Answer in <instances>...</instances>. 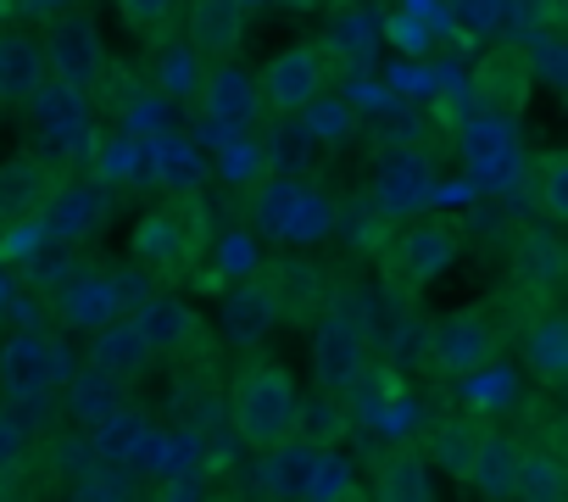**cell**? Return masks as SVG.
<instances>
[{
  "label": "cell",
  "instance_id": "cell-1",
  "mask_svg": "<svg viewBox=\"0 0 568 502\" xmlns=\"http://www.w3.org/2000/svg\"><path fill=\"white\" fill-rule=\"evenodd\" d=\"M229 419L245 446H273L296 435V380L284 363H245L229 380Z\"/></svg>",
  "mask_w": 568,
  "mask_h": 502
},
{
  "label": "cell",
  "instance_id": "cell-2",
  "mask_svg": "<svg viewBox=\"0 0 568 502\" xmlns=\"http://www.w3.org/2000/svg\"><path fill=\"white\" fill-rule=\"evenodd\" d=\"M206 245V223H201V195H168V207L145 212L134 223V258L168 280H184Z\"/></svg>",
  "mask_w": 568,
  "mask_h": 502
},
{
  "label": "cell",
  "instance_id": "cell-3",
  "mask_svg": "<svg viewBox=\"0 0 568 502\" xmlns=\"http://www.w3.org/2000/svg\"><path fill=\"white\" fill-rule=\"evenodd\" d=\"M457 245H463V234L446 218H413V223H402L390 234V245H385V258H379L385 263V285L418 297L429 280H440L457 263Z\"/></svg>",
  "mask_w": 568,
  "mask_h": 502
},
{
  "label": "cell",
  "instance_id": "cell-4",
  "mask_svg": "<svg viewBox=\"0 0 568 502\" xmlns=\"http://www.w3.org/2000/svg\"><path fill=\"white\" fill-rule=\"evenodd\" d=\"M513 324H501V302L490 308H463V313H446V319H429V352H435V374H474L479 363L501 358V341H507Z\"/></svg>",
  "mask_w": 568,
  "mask_h": 502
},
{
  "label": "cell",
  "instance_id": "cell-5",
  "mask_svg": "<svg viewBox=\"0 0 568 502\" xmlns=\"http://www.w3.org/2000/svg\"><path fill=\"white\" fill-rule=\"evenodd\" d=\"M40 46H45L51 79H68V84H79L84 96H95V90L106 84V73H112V68H106L101 29H95V18H90L84 7H73V12H57V18L45 23Z\"/></svg>",
  "mask_w": 568,
  "mask_h": 502
},
{
  "label": "cell",
  "instance_id": "cell-6",
  "mask_svg": "<svg viewBox=\"0 0 568 502\" xmlns=\"http://www.w3.org/2000/svg\"><path fill=\"white\" fill-rule=\"evenodd\" d=\"M329 51L324 46H291V51H278L267 68H262V79H256V90H262V112H273V118H291V112H302L313 96H324L329 90Z\"/></svg>",
  "mask_w": 568,
  "mask_h": 502
},
{
  "label": "cell",
  "instance_id": "cell-7",
  "mask_svg": "<svg viewBox=\"0 0 568 502\" xmlns=\"http://www.w3.org/2000/svg\"><path fill=\"white\" fill-rule=\"evenodd\" d=\"M368 363H374V341L363 335V324H357L346 308L324 313L318 330H313V380H318V391L346 396V391L363 380Z\"/></svg>",
  "mask_w": 568,
  "mask_h": 502
},
{
  "label": "cell",
  "instance_id": "cell-8",
  "mask_svg": "<svg viewBox=\"0 0 568 502\" xmlns=\"http://www.w3.org/2000/svg\"><path fill=\"white\" fill-rule=\"evenodd\" d=\"M278 319H284V308H278V285H273L267 263H262V269H251L240 285H229V291H223L217 330H223V341H229L234 352H256V347L278 330Z\"/></svg>",
  "mask_w": 568,
  "mask_h": 502
},
{
  "label": "cell",
  "instance_id": "cell-9",
  "mask_svg": "<svg viewBox=\"0 0 568 502\" xmlns=\"http://www.w3.org/2000/svg\"><path fill=\"white\" fill-rule=\"evenodd\" d=\"M106 207H112L106 179H57V190H51L45 207H40V234H45V245H79V240L101 234Z\"/></svg>",
  "mask_w": 568,
  "mask_h": 502
},
{
  "label": "cell",
  "instance_id": "cell-10",
  "mask_svg": "<svg viewBox=\"0 0 568 502\" xmlns=\"http://www.w3.org/2000/svg\"><path fill=\"white\" fill-rule=\"evenodd\" d=\"M45 302H51L57 324H62V330H79V335H90V330H101V324H112V319L123 313L112 280H106L101 269H73V263L45 285Z\"/></svg>",
  "mask_w": 568,
  "mask_h": 502
},
{
  "label": "cell",
  "instance_id": "cell-11",
  "mask_svg": "<svg viewBox=\"0 0 568 502\" xmlns=\"http://www.w3.org/2000/svg\"><path fill=\"white\" fill-rule=\"evenodd\" d=\"M68 374H73V363H68L62 341L45 330H18L0 347V391H62Z\"/></svg>",
  "mask_w": 568,
  "mask_h": 502
},
{
  "label": "cell",
  "instance_id": "cell-12",
  "mask_svg": "<svg viewBox=\"0 0 568 502\" xmlns=\"http://www.w3.org/2000/svg\"><path fill=\"white\" fill-rule=\"evenodd\" d=\"M123 319L140 330V341L151 347V358L162 363H173V358H190L195 347H201V319L179 302V297H168V291H145L140 302H129L123 308Z\"/></svg>",
  "mask_w": 568,
  "mask_h": 502
},
{
  "label": "cell",
  "instance_id": "cell-13",
  "mask_svg": "<svg viewBox=\"0 0 568 502\" xmlns=\"http://www.w3.org/2000/svg\"><path fill=\"white\" fill-rule=\"evenodd\" d=\"M529 90H535V73H529V57L524 46H496L474 62V101L485 112H501V118H518L529 107Z\"/></svg>",
  "mask_w": 568,
  "mask_h": 502
},
{
  "label": "cell",
  "instance_id": "cell-14",
  "mask_svg": "<svg viewBox=\"0 0 568 502\" xmlns=\"http://www.w3.org/2000/svg\"><path fill=\"white\" fill-rule=\"evenodd\" d=\"M84 363H90V374H101V380H112V385H140L151 369H156V358H151V347L140 341V330L118 313L112 324H101V330H90V347H84Z\"/></svg>",
  "mask_w": 568,
  "mask_h": 502
},
{
  "label": "cell",
  "instance_id": "cell-15",
  "mask_svg": "<svg viewBox=\"0 0 568 502\" xmlns=\"http://www.w3.org/2000/svg\"><path fill=\"white\" fill-rule=\"evenodd\" d=\"M57 162L40 157V151H18L0 162V229H12V223H29L40 218L45 195L57 190Z\"/></svg>",
  "mask_w": 568,
  "mask_h": 502
},
{
  "label": "cell",
  "instance_id": "cell-16",
  "mask_svg": "<svg viewBox=\"0 0 568 502\" xmlns=\"http://www.w3.org/2000/svg\"><path fill=\"white\" fill-rule=\"evenodd\" d=\"M195 101H201V112H212V118H223V123H234V129H245V123L262 118V90H256V79H251L234 57L201 68Z\"/></svg>",
  "mask_w": 568,
  "mask_h": 502
},
{
  "label": "cell",
  "instance_id": "cell-17",
  "mask_svg": "<svg viewBox=\"0 0 568 502\" xmlns=\"http://www.w3.org/2000/svg\"><path fill=\"white\" fill-rule=\"evenodd\" d=\"M184 40H190V51L201 62L240 57V46H245V7H240V0H195L190 23H184Z\"/></svg>",
  "mask_w": 568,
  "mask_h": 502
},
{
  "label": "cell",
  "instance_id": "cell-18",
  "mask_svg": "<svg viewBox=\"0 0 568 502\" xmlns=\"http://www.w3.org/2000/svg\"><path fill=\"white\" fill-rule=\"evenodd\" d=\"M518 330H524V369H529L546 391H557V385L568 380V319L546 302V308H535Z\"/></svg>",
  "mask_w": 568,
  "mask_h": 502
},
{
  "label": "cell",
  "instance_id": "cell-19",
  "mask_svg": "<svg viewBox=\"0 0 568 502\" xmlns=\"http://www.w3.org/2000/svg\"><path fill=\"white\" fill-rule=\"evenodd\" d=\"M51 79L45 46L23 29H0V107H23Z\"/></svg>",
  "mask_w": 568,
  "mask_h": 502
},
{
  "label": "cell",
  "instance_id": "cell-20",
  "mask_svg": "<svg viewBox=\"0 0 568 502\" xmlns=\"http://www.w3.org/2000/svg\"><path fill=\"white\" fill-rule=\"evenodd\" d=\"M374 496H385V502H429V496H435L429 452H424L413 435L396 441V446L374 463Z\"/></svg>",
  "mask_w": 568,
  "mask_h": 502
},
{
  "label": "cell",
  "instance_id": "cell-21",
  "mask_svg": "<svg viewBox=\"0 0 568 502\" xmlns=\"http://www.w3.org/2000/svg\"><path fill=\"white\" fill-rule=\"evenodd\" d=\"M518 458H524V441L507 435V430H496V424H485L479 452H474V463H468V485H474L479 496H490V502H507V496L518 491Z\"/></svg>",
  "mask_w": 568,
  "mask_h": 502
},
{
  "label": "cell",
  "instance_id": "cell-22",
  "mask_svg": "<svg viewBox=\"0 0 568 502\" xmlns=\"http://www.w3.org/2000/svg\"><path fill=\"white\" fill-rule=\"evenodd\" d=\"M324 452H329V446L302 441V435H284V441L262 446V458H267V463H262V485H267L273 496H307V485H313Z\"/></svg>",
  "mask_w": 568,
  "mask_h": 502
},
{
  "label": "cell",
  "instance_id": "cell-23",
  "mask_svg": "<svg viewBox=\"0 0 568 502\" xmlns=\"http://www.w3.org/2000/svg\"><path fill=\"white\" fill-rule=\"evenodd\" d=\"M513 280H518L524 302L535 297V308H546L557 297V285H562V251H557L551 234H524L513 245Z\"/></svg>",
  "mask_w": 568,
  "mask_h": 502
},
{
  "label": "cell",
  "instance_id": "cell-24",
  "mask_svg": "<svg viewBox=\"0 0 568 502\" xmlns=\"http://www.w3.org/2000/svg\"><path fill=\"white\" fill-rule=\"evenodd\" d=\"M151 168H156V184L168 195H201L206 190V157L184 134H156L151 140Z\"/></svg>",
  "mask_w": 568,
  "mask_h": 502
},
{
  "label": "cell",
  "instance_id": "cell-25",
  "mask_svg": "<svg viewBox=\"0 0 568 502\" xmlns=\"http://www.w3.org/2000/svg\"><path fill=\"white\" fill-rule=\"evenodd\" d=\"M485 424H490V419H479L474 408H468V413H452V419H440V424L429 430V446H424V452H429L446 474L468 480V463H474V452H479Z\"/></svg>",
  "mask_w": 568,
  "mask_h": 502
},
{
  "label": "cell",
  "instance_id": "cell-26",
  "mask_svg": "<svg viewBox=\"0 0 568 502\" xmlns=\"http://www.w3.org/2000/svg\"><path fill=\"white\" fill-rule=\"evenodd\" d=\"M273 151H262V168H273V173H291V179H302L318 157H324V140L313 134V123L302 118V112H291V118H278V134L267 140Z\"/></svg>",
  "mask_w": 568,
  "mask_h": 502
},
{
  "label": "cell",
  "instance_id": "cell-27",
  "mask_svg": "<svg viewBox=\"0 0 568 502\" xmlns=\"http://www.w3.org/2000/svg\"><path fill=\"white\" fill-rule=\"evenodd\" d=\"M267 274H273V285H278V308L291 313V319H302V313L318 308V297H324V274H318L313 258H273Z\"/></svg>",
  "mask_w": 568,
  "mask_h": 502
},
{
  "label": "cell",
  "instance_id": "cell-28",
  "mask_svg": "<svg viewBox=\"0 0 568 502\" xmlns=\"http://www.w3.org/2000/svg\"><path fill=\"white\" fill-rule=\"evenodd\" d=\"M201 57L190 51V40H168L156 46V62H151V84L162 101H195V84H201Z\"/></svg>",
  "mask_w": 568,
  "mask_h": 502
},
{
  "label": "cell",
  "instance_id": "cell-29",
  "mask_svg": "<svg viewBox=\"0 0 568 502\" xmlns=\"http://www.w3.org/2000/svg\"><path fill=\"white\" fill-rule=\"evenodd\" d=\"M346 430H352V408H346V396H335V391L296 396V435H302V441L335 446V441H346Z\"/></svg>",
  "mask_w": 568,
  "mask_h": 502
},
{
  "label": "cell",
  "instance_id": "cell-30",
  "mask_svg": "<svg viewBox=\"0 0 568 502\" xmlns=\"http://www.w3.org/2000/svg\"><path fill=\"white\" fill-rule=\"evenodd\" d=\"M62 391H68V419H73L84 435H90L106 413L123 408V385H112V380H101V374H68Z\"/></svg>",
  "mask_w": 568,
  "mask_h": 502
},
{
  "label": "cell",
  "instance_id": "cell-31",
  "mask_svg": "<svg viewBox=\"0 0 568 502\" xmlns=\"http://www.w3.org/2000/svg\"><path fill=\"white\" fill-rule=\"evenodd\" d=\"M385 363H390V374H435V352H429V319H418V313H407L385 341Z\"/></svg>",
  "mask_w": 568,
  "mask_h": 502
},
{
  "label": "cell",
  "instance_id": "cell-32",
  "mask_svg": "<svg viewBox=\"0 0 568 502\" xmlns=\"http://www.w3.org/2000/svg\"><path fill=\"white\" fill-rule=\"evenodd\" d=\"M524 502H557L568 496V474H562V458L557 446H529L524 441V458H518V491Z\"/></svg>",
  "mask_w": 568,
  "mask_h": 502
},
{
  "label": "cell",
  "instance_id": "cell-33",
  "mask_svg": "<svg viewBox=\"0 0 568 502\" xmlns=\"http://www.w3.org/2000/svg\"><path fill=\"white\" fill-rule=\"evenodd\" d=\"M34 452H40V430L23 424L7 402H0V491H7L23 469H34Z\"/></svg>",
  "mask_w": 568,
  "mask_h": 502
},
{
  "label": "cell",
  "instance_id": "cell-34",
  "mask_svg": "<svg viewBox=\"0 0 568 502\" xmlns=\"http://www.w3.org/2000/svg\"><path fill=\"white\" fill-rule=\"evenodd\" d=\"M529 195L540 201V212H546L551 223L568 218V157H562V151H546V157L529 168Z\"/></svg>",
  "mask_w": 568,
  "mask_h": 502
},
{
  "label": "cell",
  "instance_id": "cell-35",
  "mask_svg": "<svg viewBox=\"0 0 568 502\" xmlns=\"http://www.w3.org/2000/svg\"><path fill=\"white\" fill-rule=\"evenodd\" d=\"M440 12L452 18V29L463 40H485V34H501L507 29V0H440Z\"/></svg>",
  "mask_w": 568,
  "mask_h": 502
},
{
  "label": "cell",
  "instance_id": "cell-36",
  "mask_svg": "<svg viewBox=\"0 0 568 502\" xmlns=\"http://www.w3.org/2000/svg\"><path fill=\"white\" fill-rule=\"evenodd\" d=\"M429 168H424V157L418 151H396L390 145V157H385V179H379V190H385V201H418V195H429Z\"/></svg>",
  "mask_w": 568,
  "mask_h": 502
},
{
  "label": "cell",
  "instance_id": "cell-37",
  "mask_svg": "<svg viewBox=\"0 0 568 502\" xmlns=\"http://www.w3.org/2000/svg\"><path fill=\"white\" fill-rule=\"evenodd\" d=\"M324 51H329V57H346L352 68H368V62H374V34H368V23H363L357 12H341V23H335V34L324 40Z\"/></svg>",
  "mask_w": 568,
  "mask_h": 502
},
{
  "label": "cell",
  "instance_id": "cell-38",
  "mask_svg": "<svg viewBox=\"0 0 568 502\" xmlns=\"http://www.w3.org/2000/svg\"><path fill=\"white\" fill-rule=\"evenodd\" d=\"M302 118L313 123V134H318L324 145H335V140L357 134V118H352V107H346V101H324V96H313V101L302 107Z\"/></svg>",
  "mask_w": 568,
  "mask_h": 502
},
{
  "label": "cell",
  "instance_id": "cell-39",
  "mask_svg": "<svg viewBox=\"0 0 568 502\" xmlns=\"http://www.w3.org/2000/svg\"><path fill=\"white\" fill-rule=\"evenodd\" d=\"M307 496H318V502H335V496H357V480H352V463L329 446L324 452V463H318V474H313V485H307Z\"/></svg>",
  "mask_w": 568,
  "mask_h": 502
},
{
  "label": "cell",
  "instance_id": "cell-40",
  "mask_svg": "<svg viewBox=\"0 0 568 502\" xmlns=\"http://www.w3.org/2000/svg\"><path fill=\"white\" fill-rule=\"evenodd\" d=\"M112 7H118V23H123L129 34H156V29L173 18L179 0H112Z\"/></svg>",
  "mask_w": 568,
  "mask_h": 502
},
{
  "label": "cell",
  "instance_id": "cell-41",
  "mask_svg": "<svg viewBox=\"0 0 568 502\" xmlns=\"http://www.w3.org/2000/svg\"><path fill=\"white\" fill-rule=\"evenodd\" d=\"M507 12H518L524 29H562L568 23V0H507Z\"/></svg>",
  "mask_w": 568,
  "mask_h": 502
},
{
  "label": "cell",
  "instance_id": "cell-42",
  "mask_svg": "<svg viewBox=\"0 0 568 502\" xmlns=\"http://www.w3.org/2000/svg\"><path fill=\"white\" fill-rule=\"evenodd\" d=\"M273 7H284V12H313L318 0H273Z\"/></svg>",
  "mask_w": 568,
  "mask_h": 502
},
{
  "label": "cell",
  "instance_id": "cell-43",
  "mask_svg": "<svg viewBox=\"0 0 568 502\" xmlns=\"http://www.w3.org/2000/svg\"><path fill=\"white\" fill-rule=\"evenodd\" d=\"M240 7H245V12H251V7H273V0H240Z\"/></svg>",
  "mask_w": 568,
  "mask_h": 502
}]
</instances>
